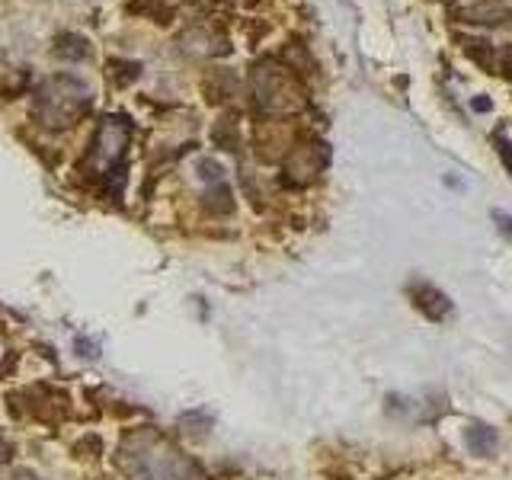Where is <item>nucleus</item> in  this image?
Here are the masks:
<instances>
[{
	"label": "nucleus",
	"instance_id": "obj_6",
	"mask_svg": "<svg viewBox=\"0 0 512 480\" xmlns=\"http://www.w3.org/2000/svg\"><path fill=\"white\" fill-rule=\"evenodd\" d=\"M52 52L61 61H84V58H90V42L84 36H77V32H61Z\"/></svg>",
	"mask_w": 512,
	"mask_h": 480
},
{
	"label": "nucleus",
	"instance_id": "obj_8",
	"mask_svg": "<svg viewBox=\"0 0 512 480\" xmlns=\"http://www.w3.org/2000/svg\"><path fill=\"white\" fill-rule=\"evenodd\" d=\"M496 445H500V436H496V429L490 426H471L468 429V448L477 455H493L496 452Z\"/></svg>",
	"mask_w": 512,
	"mask_h": 480
},
{
	"label": "nucleus",
	"instance_id": "obj_3",
	"mask_svg": "<svg viewBox=\"0 0 512 480\" xmlns=\"http://www.w3.org/2000/svg\"><path fill=\"white\" fill-rule=\"evenodd\" d=\"M128 144H132V122L125 116H106L100 125H96L90 151L84 157V170L90 180H109L122 170V160L128 154Z\"/></svg>",
	"mask_w": 512,
	"mask_h": 480
},
{
	"label": "nucleus",
	"instance_id": "obj_1",
	"mask_svg": "<svg viewBox=\"0 0 512 480\" xmlns=\"http://www.w3.org/2000/svg\"><path fill=\"white\" fill-rule=\"evenodd\" d=\"M119 464L132 480H205L199 464L154 429H138L135 436H128L122 442Z\"/></svg>",
	"mask_w": 512,
	"mask_h": 480
},
{
	"label": "nucleus",
	"instance_id": "obj_12",
	"mask_svg": "<svg viewBox=\"0 0 512 480\" xmlns=\"http://www.w3.org/2000/svg\"><path fill=\"white\" fill-rule=\"evenodd\" d=\"M474 109H484V112H487V109H490V103H487V100H474Z\"/></svg>",
	"mask_w": 512,
	"mask_h": 480
},
{
	"label": "nucleus",
	"instance_id": "obj_10",
	"mask_svg": "<svg viewBox=\"0 0 512 480\" xmlns=\"http://www.w3.org/2000/svg\"><path fill=\"white\" fill-rule=\"evenodd\" d=\"M493 221H496V228H500V231L512 240V215H506V212H500V208H496V212H493Z\"/></svg>",
	"mask_w": 512,
	"mask_h": 480
},
{
	"label": "nucleus",
	"instance_id": "obj_11",
	"mask_svg": "<svg viewBox=\"0 0 512 480\" xmlns=\"http://www.w3.org/2000/svg\"><path fill=\"white\" fill-rule=\"evenodd\" d=\"M13 480H42L36 474H29V471H20V474H13Z\"/></svg>",
	"mask_w": 512,
	"mask_h": 480
},
{
	"label": "nucleus",
	"instance_id": "obj_4",
	"mask_svg": "<svg viewBox=\"0 0 512 480\" xmlns=\"http://www.w3.org/2000/svg\"><path fill=\"white\" fill-rule=\"evenodd\" d=\"M253 93H256V103H260L266 112H285V109H295L298 106V90L292 84L282 68H260L253 77Z\"/></svg>",
	"mask_w": 512,
	"mask_h": 480
},
{
	"label": "nucleus",
	"instance_id": "obj_7",
	"mask_svg": "<svg viewBox=\"0 0 512 480\" xmlns=\"http://www.w3.org/2000/svg\"><path fill=\"white\" fill-rule=\"evenodd\" d=\"M458 16H461L464 23H500L503 16H506V7L493 4V0H477V4L461 7Z\"/></svg>",
	"mask_w": 512,
	"mask_h": 480
},
{
	"label": "nucleus",
	"instance_id": "obj_2",
	"mask_svg": "<svg viewBox=\"0 0 512 480\" xmlns=\"http://www.w3.org/2000/svg\"><path fill=\"white\" fill-rule=\"evenodd\" d=\"M90 87L80 77L71 74H55L42 80L32 93V119H36L42 128H71L90 112Z\"/></svg>",
	"mask_w": 512,
	"mask_h": 480
},
{
	"label": "nucleus",
	"instance_id": "obj_5",
	"mask_svg": "<svg viewBox=\"0 0 512 480\" xmlns=\"http://www.w3.org/2000/svg\"><path fill=\"white\" fill-rule=\"evenodd\" d=\"M413 298H416V308L426 311V317H432V320H442L448 311H452V301H448L442 292H436L432 285L413 288Z\"/></svg>",
	"mask_w": 512,
	"mask_h": 480
},
{
	"label": "nucleus",
	"instance_id": "obj_9",
	"mask_svg": "<svg viewBox=\"0 0 512 480\" xmlns=\"http://www.w3.org/2000/svg\"><path fill=\"white\" fill-rule=\"evenodd\" d=\"M493 144H496V154H500V160H503V167H506L509 176H512V141H509L503 132H496V135H493Z\"/></svg>",
	"mask_w": 512,
	"mask_h": 480
}]
</instances>
